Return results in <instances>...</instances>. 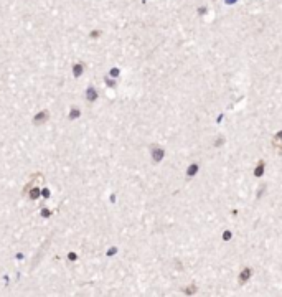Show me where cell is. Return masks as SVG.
Returning a JSON list of instances; mask_svg holds the SVG:
<instances>
[{
  "label": "cell",
  "instance_id": "obj_1",
  "mask_svg": "<svg viewBox=\"0 0 282 297\" xmlns=\"http://www.w3.org/2000/svg\"><path fill=\"white\" fill-rule=\"evenodd\" d=\"M150 155H152V160L155 162V164H158V162L163 160L165 157V150L162 149V147H152V150H150Z\"/></svg>",
  "mask_w": 282,
  "mask_h": 297
},
{
  "label": "cell",
  "instance_id": "obj_2",
  "mask_svg": "<svg viewBox=\"0 0 282 297\" xmlns=\"http://www.w3.org/2000/svg\"><path fill=\"white\" fill-rule=\"evenodd\" d=\"M251 277H253V269H251V268H244V269H241L238 281H239V284H246Z\"/></svg>",
  "mask_w": 282,
  "mask_h": 297
},
{
  "label": "cell",
  "instance_id": "obj_3",
  "mask_svg": "<svg viewBox=\"0 0 282 297\" xmlns=\"http://www.w3.org/2000/svg\"><path fill=\"white\" fill-rule=\"evenodd\" d=\"M198 172H200V165H198V164H190L188 168H186V177H190V178H191V177H195Z\"/></svg>",
  "mask_w": 282,
  "mask_h": 297
},
{
  "label": "cell",
  "instance_id": "obj_4",
  "mask_svg": "<svg viewBox=\"0 0 282 297\" xmlns=\"http://www.w3.org/2000/svg\"><path fill=\"white\" fill-rule=\"evenodd\" d=\"M264 167H266L264 160H261L256 165V168H254V177H256V178H261V177L264 175Z\"/></svg>",
  "mask_w": 282,
  "mask_h": 297
},
{
  "label": "cell",
  "instance_id": "obj_5",
  "mask_svg": "<svg viewBox=\"0 0 282 297\" xmlns=\"http://www.w3.org/2000/svg\"><path fill=\"white\" fill-rule=\"evenodd\" d=\"M233 238V233L229 231V229H226L225 233H223V241H229Z\"/></svg>",
  "mask_w": 282,
  "mask_h": 297
},
{
  "label": "cell",
  "instance_id": "obj_6",
  "mask_svg": "<svg viewBox=\"0 0 282 297\" xmlns=\"http://www.w3.org/2000/svg\"><path fill=\"white\" fill-rule=\"evenodd\" d=\"M190 287H191V289H186V290H185L186 294H193L195 290H197V287H195V286H190Z\"/></svg>",
  "mask_w": 282,
  "mask_h": 297
},
{
  "label": "cell",
  "instance_id": "obj_7",
  "mask_svg": "<svg viewBox=\"0 0 282 297\" xmlns=\"http://www.w3.org/2000/svg\"><path fill=\"white\" fill-rule=\"evenodd\" d=\"M275 139H277V140H281V142H282V130H279V132L275 134Z\"/></svg>",
  "mask_w": 282,
  "mask_h": 297
},
{
  "label": "cell",
  "instance_id": "obj_8",
  "mask_svg": "<svg viewBox=\"0 0 282 297\" xmlns=\"http://www.w3.org/2000/svg\"><path fill=\"white\" fill-rule=\"evenodd\" d=\"M198 13H200V15L203 13V15H205V13H206V8H205V7H203V8H198Z\"/></svg>",
  "mask_w": 282,
  "mask_h": 297
}]
</instances>
